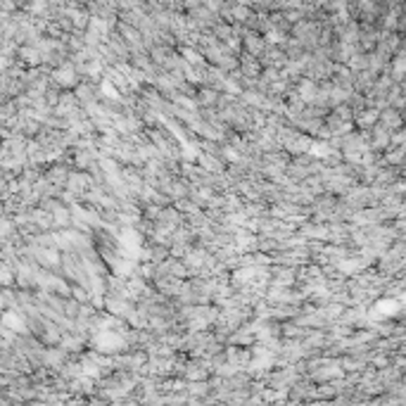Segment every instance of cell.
<instances>
[{
	"instance_id": "obj_2",
	"label": "cell",
	"mask_w": 406,
	"mask_h": 406,
	"mask_svg": "<svg viewBox=\"0 0 406 406\" xmlns=\"http://www.w3.org/2000/svg\"><path fill=\"white\" fill-rule=\"evenodd\" d=\"M121 240L126 242V247H128V249H133V247H138V245H140V237H138V233H133V231H126Z\"/></svg>"
},
{
	"instance_id": "obj_1",
	"label": "cell",
	"mask_w": 406,
	"mask_h": 406,
	"mask_svg": "<svg viewBox=\"0 0 406 406\" xmlns=\"http://www.w3.org/2000/svg\"><path fill=\"white\" fill-rule=\"evenodd\" d=\"M98 345H100V349H105V351H114L124 345V340L119 338V335H114L112 330H107V333H102L100 338H98Z\"/></svg>"
}]
</instances>
